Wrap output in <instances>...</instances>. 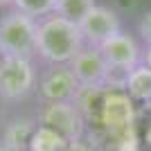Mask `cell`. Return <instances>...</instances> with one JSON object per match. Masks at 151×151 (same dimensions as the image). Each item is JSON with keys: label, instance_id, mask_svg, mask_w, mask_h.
<instances>
[{"label": "cell", "instance_id": "6da1fadb", "mask_svg": "<svg viewBox=\"0 0 151 151\" xmlns=\"http://www.w3.org/2000/svg\"><path fill=\"white\" fill-rule=\"evenodd\" d=\"M86 47L77 23L50 14L38 18L36 27V57L47 63H70Z\"/></svg>", "mask_w": 151, "mask_h": 151}, {"label": "cell", "instance_id": "7a4b0ae2", "mask_svg": "<svg viewBox=\"0 0 151 151\" xmlns=\"http://www.w3.org/2000/svg\"><path fill=\"white\" fill-rule=\"evenodd\" d=\"M99 122L113 151H135V106L122 88L101 90Z\"/></svg>", "mask_w": 151, "mask_h": 151}, {"label": "cell", "instance_id": "3957f363", "mask_svg": "<svg viewBox=\"0 0 151 151\" xmlns=\"http://www.w3.org/2000/svg\"><path fill=\"white\" fill-rule=\"evenodd\" d=\"M36 27L38 20L18 12L7 9L0 16V57H36Z\"/></svg>", "mask_w": 151, "mask_h": 151}, {"label": "cell", "instance_id": "277c9868", "mask_svg": "<svg viewBox=\"0 0 151 151\" xmlns=\"http://www.w3.org/2000/svg\"><path fill=\"white\" fill-rule=\"evenodd\" d=\"M38 70L32 59L2 57L0 59V99L20 104L36 93Z\"/></svg>", "mask_w": 151, "mask_h": 151}, {"label": "cell", "instance_id": "5b68a950", "mask_svg": "<svg viewBox=\"0 0 151 151\" xmlns=\"http://www.w3.org/2000/svg\"><path fill=\"white\" fill-rule=\"evenodd\" d=\"M36 95L41 104L77 101V97L81 95V86L68 63H47L38 72Z\"/></svg>", "mask_w": 151, "mask_h": 151}, {"label": "cell", "instance_id": "8992f818", "mask_svg": "<svg viewBox=\"0 0 151 151\" xmlns=\"http://www.w3.org/2000/svg\"><path fill=\"white\" fill-rule=\"evenodd\" d=\"M36 122L57 131L65 142H79L86 133V117L77 101H57V104H41L36 113Z\"/></svg>", "mask_w": 151, "mask_h": 151}, {"label": "cell", "instance_id": "52a82bcc", "mask_svg": "<svg viewBox=\"0 0 151 151\" xmlns=\"http://www.w3.org/2000/svg\"><path fill=\"white\" fill-rule=\"evenodd\" d=\"M70 70L75 72L81 90H106L111 86V75L113 70L101 57L99 47L86 45L72 61L68 63Z\"/></svg>", "mask_w": 151, "mask_h": 151}, {"label": "cell", "instance_id": "ba28073f", "mask_svg": "<svg viewBox=\"0 0 151 151\" xmlns=\"http://www.w3.org/2000/svg\"><path fill=\"white\" fill-rule=\"evenodd\" d=\"M79 29H81V36H83L86 45L101 47L106 41H111L113 36H117L122 32V23H120V16L113 9L95 5L88 12V16L79 23Z\"/></svg>", "mask_w": 151, "mask_h": 151}, {"label": "cell", "instance_id": "9c48e42d", "mask_svg": "<svg viewBox=\"0 0 151 151\" xmlns=\"http://www.w3.org/2000/svg\"><path fill=\"white\" fill-rule=\"evenodd\" d=\"M101 57L106 59V63L111 65L113 72H122V75H129L133 68H138L142 63V50H140L138 41L133 36H129L126 32H120L117 36H113L111 41L99 47Z\"/></svg>", "mask_w": 151, "mask_h": 151}, {"label": "cell", "instance_id": "30bf717a", "mask_svg": "<svg viewBox=\"0 0 151 151\" xmlns=\"http://www.w3.org/2000/svg\"><path fill=\"white\" fill-rule=\"evenodd\" d=\"M36 126H38L36 117H16L5 126L0 140L7 147H12L14 151H29V142H32V135L36 131Z\"/></svg>", "mask_w": 151, "mask_h": 151}, {"label": "cell", "instance_id": "8fae6325", "mask_svg": "<svg viewBox=\"0 0 151 151\" xmlns=\"http://www.w3.org/2000/svg\"><path fill=\"white\" fill-rule=\"evenodd\" d=\"M124 90L126 95L131 97L133 101H151V68L140 63L138 68H133L129 75H126L124 81Z\"/></svg>", "mask_w": 151, "mask_h": 151}, {"label": "cell", "instance_id": "7c38bea8", "mask_svg": "<svg viewBox=\"0 0 151 151\" xmlns=\"http://www.w3.org/2000/svg\"><path fill=\"white\" fill-rule=\"evenodd\" d=\"M68 147V142L59 135L57 131H52L47 126H36V131L32 135L29 151H63Z\"/></svg>", "mask_w": 151, "mask_h": 151}, {"label": "cell", "instance_id": "4fadbf2b", "mask_svg": "<svg viewBox=\"0 0 151 151\" xmlns=\"http://www.w3.org/2000/svg\"><path fill=\"white\" fill-rule=\"evenodd\" d=\"M95 5H97L95 0H57V9H54V14L79 25V23L88 16V12L93 9Z\"/></svg>", "mask_w": 151, "mask_h": 151}, {"label": "cell", "instance_id": "5bb4252c", "mask_svg": "<svg viewBox=\"0 0 151 151\" xmlns=\"http://www.w3.org/2000/svg\"><path fill=\"white\" fill-rule=\"evenodd\" d=\"M12 7L38 20V18H45V16L54 14V9H57V0H14Z\"/></svg>", "mask_w": 151, "mask_h": 151}, {"label": "cell", "instance_id": "9a60e30c", "mask_svg": "<svg viewBox=\"0 0 151 151\" xmlns=\"http://www.w3.org/2000/svg\"><path fill=\"white\" fill-rule=\"evenodd\" d=\"M138 34H140V38L145 41L147 45H151V9L140 18V23H138Z\"/></svg>", "mask_w": 151, "mask_h": 151}, {"label": "cell", "instance_id": "2e32d148", "mask_svg": "<svg viewBox=\"0 0 151 151\" xmlns=\"http://www.w3.org/2000/svg\"><path fill=\"white\" fill-rule=\"evenodd\" d=\"M63 151H95V149H93V145L79 140V142H68V147H65Z\"/></svg>", "mask_w": 151, "mask_h": 151}, {"label": "cell", "instance_id": "e0dca14e", "mask_svg": "<svg viewBox=\"0 0 151 151\" xmlns=\"http://www.w3.org/2000/svg\"><path fill=\"white\" fill-rule=\"evenodd\" d=\"M142 63L151 68V45H147V52H145V57H142Z\"/></svg>", "mask_w": 151, "mask_h": 151}, {"label": "cell", "instance_id": "ac0fdd59", "mask_svg": "<svg viewBox=\"0 0 151 151\" xmlns=\"http://www.w3.org/2000/svg\"><path fill=\"white\" fill-rule=\"evenodd\" d=\"M12 5H14V0H0V7H9L12 9Z\"/></svg>", "mask_w": 151, "mask_h": 151}, {"label": "cell", "instance_id": "d6986e66", "mask_svg": "<svg viewBox=\"0 0 151 151\" xmlns=\"http://www.w3.org/2000/svg\"><path fill=\"white\" fill-rule=\"evenodd\" d=\"M0 151H14V149H12V147H7L5 142H2V140H0Z\"/></svg>", "mask_w": 151, "mask_h": 151}, {"label": "cell", "instance_id": "ffe728a7", "mask_svg": "<svg viewBox=\"0 0 151 151\" xmlns=\"http://www.w3.org/2000/svg\"><path fill=\"white\" fill-rule=\"evenodd\" d=\"M149 104H151V101H149Z\"/></svg>", "mask_w": 151, "mask_h": 151}, {"label": "cell", "instance_id": "44dd1931", "mask_svg": "<svg viewBox=\"0 0 151 151\" xmlns=\"http://www.w3.org/2000/svg\"><path fill=\"white\" fill-rule=\"evenodd\" d=\"M0 59H2V57H0Z\"/></svg>", "mask_w": 151, "mask_h": 151}]
</instances>
